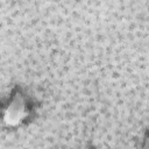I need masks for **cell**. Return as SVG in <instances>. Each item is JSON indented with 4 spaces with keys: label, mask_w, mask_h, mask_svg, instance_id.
<instances>
[{
    "label": "cell",
    "mask_w": 149,
    "mask_h": 149,
    "mask_svg": "<svg viewBox=\"0 0 149 149\" xmlns=\"http://www.w3.org/2000/svg\"><path fill=\"white\" fill-rule=\"evenodd\" d=\"M28 115V107L21 93H15L2 113V120L8 127L21 125Z\"/></svg>",
    "instance_id": "cell-1"
},
{
    "label": "cell",
    "mask_w": 149,
    "mask_h": 149,
    "mask_svg": "<svg viewBox=\"0 0 149 149\" xmlns=\"http://www.w3.org/2000/svg\"><path fill=\"white\" fill-rule=\"evenodd\" d=\"M142 149H148V148H147V143H146V144H144V147H143V148H142Z\"/></svg>",
    "instance_id": "cell-2"
}]
</instances>
